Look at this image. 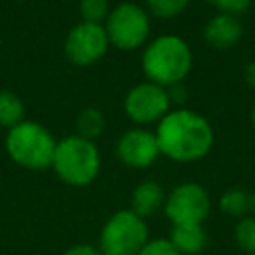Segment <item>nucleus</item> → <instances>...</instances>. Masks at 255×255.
Instances as JSON below:
<instances>
[{
    "instance_id": "f257e3e1",
    "label": "nucleus",
    "mask_w": 255,
    "mask_h": 255,
    "mask_svg": "<svg viewBox=\"0 0 255 255\" xmlns=\"http://www.w3.org/2000/svg\"><path fill=\"white\" fill-rule=\"evenodd\" d=\"M159 153L177 163L203 159L215 141L211 124L197 112L187 108L169 110L155 128Z\"/></svg>"
},
{
    "instance_id": "f03ea898",
    "label": "nucleus",
    "mask_w": 255,
    "mask_h": 255,
    "mask_svg": "<svg viewBox=\"0 0 255 255\" xmlns=\"http://www.w3.org/2000/svg\"><path fill=\"white\" fill-rule=\"evenodd\" d=\"M193 66L189 44L173 34H163L151 40L141 54V70L145 78L157 86L171 88L183 84Z\"/></svg>"
},
{
    "instance_id": "7ed1b4c3",
    "label": "nucleus",
    "mask_w": 255,
    "mask_h": 255,
    "mask_svg": "<svg viewBox=\"0 0 255 255\" xmlns=\"http://www.w3.org/2000/svg\"><path fill=\"white\" fill-rule=\"evenodd\" d=\"M100 149L94 141L80 137L78 133L68 135L56 143L52 169L58 179L72 187L90 185L100 173Z\"/></svg>"
},
{
    "instance_id": "20e7f679",
    "label": "nucleus",
    "mask_w": 255,
    "mask_h": 255,
    "mask_svg": "<svg viewBox=\"0 0 255 255\" xmlns=\"http://www.w3.org/2000/svg\"><path fill=\"white\" fill-rule=\"evenodd\" d=\"M56 139L38 122L24 120L18 126L10 128L4 139L6 153L14 163H18L24 169L42 171L52 167L54 151H56Z\"/></svg>"
},
{
    "instance_id": "39448f33",
    "label": "nucleus",
    "mask_w": 255,
    "mask_h": 255,
    "mask_svg": "<svg viewBox=\"0 0 255 255\" xmlns=\"http://www.w3.org/2000/svg\"><path fill=\"white\" fill-rule=\"evenodd\" d=\"M149 241V229L145 219L131 209H120L112 213L102 231L98 249L102 255H137Z\"/></svg>"
},
{
    "instance_id": "423d86ee",
    "label": "nucleus",
    "mask_w": 255,
    "mask_h": 255,
    "mask_svg": "<svg viewBox=\"0 0 255 255\" xmlns=\"http://www.w3.org/2000/svg\"><path fill=\"white\" fill-rule=\"evenodd\" d=\"M108 40L118 50L141 48L149 36V14L139 4L122 2L110 10L104 22Z\"/></svg>"
},
{
    "instance_id": "0eeeda50",
    "label": "nucleus",
    "mask_w": 255,
    "mask_h": 255,
    "mask_svg": "<svg viewBox=\"0 0 255 255\" xmlns=\"http://www.w3.org/2000/svg\"><path fill=\"white\" fill-rule=\"evenodd\" d=\"M211 209L209 193L203 185L195 181H185L175 185L163 203L165 217L171 225H203Z\"/></svg>"
},
{
    "instance_id": "6e6552de",
    "label": "nucleus",
    "mask_w": 255,
    "mask_h": 255,
    "mask_svg": "<svg viewBox=\"0 0 255 255\" xmlns=\"http://www.w3.org/2000/svg\"><path fill=\"white\" fill-rule=\"evenodd\" d=\"M171 110L167 88L157 86L149 80L135 84L124 98L126 116L137 126L157 124Z\"/></svg>"
},
{
    "instance_id": "1a4fd4ad",
    "label": "nucleus",
    "mask_w": 255,
    "mask_h": 255,
    "mask_svg": "<svg viewBox=\"0 0 255 255\" xmlns=\"http://www.w3.org/2000/svg\"><path fill=\"white\" fill-rule=\"evenodd\" d=\"M110 48V40L106 34L104 24H92V22H80L76 24L64 42V54L74 66H92Z\"/></svg>"
},
{
    "instance_id": "9d476101",
    "label": "nucleus",
    "mask_w": 255,
    "mask_h": 255,
    "mask_svg": "<svg viewBox=\"0 0 255 255\" xmlns=\"http://www.w3.org/2000/svg\"><path fill=\"white\" fill-rule=\"evenodd\" d=\"M116 153L124 165L133 169H145L151 163H155V159L161 155L155 133L143 128L124 131L116 143Z\"/></svg>"
},
{
    "instance_id": "9b49d317",
    "label": "nucleus",
    "mask_w": 255,
    "mask_h": 255,
    "mask_svg": "<svg viewBox=\"0 0 255 255\" xmlns=\"http://www.w3.org/2000/svg\"><path fill=\"white\" fill-rule=\"evenodd\" d=\"M243 38V24L237 16L215 14L203 28V40L215 50H229Z\"/></svg>"
},
{
    "instance_id": "f8f14e48",
    "label": "nucleus",
    "mask_w": 255,
    "mask_h": 255,
    "mask_svg": "<svg viewBox=\"0 0 255 255\" xmlns=\"http://www.w3.org/2000/svg\"><path fill=\"white\" fill-rule=\"evenodd\" d=\"M165 203V191L163 187L153 181V179H145L139 181L135 185V189L131 191V211L135 215H139L141 219H147L151 215H155L159 209H163Z\"/></svg>"
},
{
    "instance_id": "ddd939ff",
    "label": "nucleus",
    "mask_w": 255,
    "mask_h": 255,
    "mask_svg": "<svg viewBox=\"0 0 255 255\" xmlns=\"http://www.w3.org/2000/svg\"><path fill=\"white\" fill-rule=\"evenodd\" d=\"M167 239L179 255H199L207 247V231L203 225H171Z\"/></svg>"
},
{
    "instance_id": "4468645a",
    "label": "nucleus",
    "mask_w": 255,
    "mask_h": 255,
    "mask_svg": "<svg viewBox=\"0 0 255 255\" xmlns=\"http://www.w3.org/2000/svg\"><path fill=\"white\" fill-rule=\"evenodd\" d=\"M219 209H221V213H225L229 217L241 219V217L249 215V211H251V193H247L241 187H231L221 193Z\"/></svg>"
},
{
    "instance_id": "2eb2a0df",
    "label": "nucleus",
    "mask_w": 255,
    "mask_h": 255,
    "mask_svg": "<svg viewBox=\"0 0 255 255\" xmlns=\"http://www.w3.org/2000/svg\"><path fill=\"white\" fill-rule=\"evenodd\" d=\"M24 122V102L16 92L0 90V126L10 129Z\"/></svg>"
},
{
    "instance_id": "dca6fc26",
    "label": "nucleus",
    "mask_w": 255,
    "mask_h": 255,
    "mask_svg": "<svg viewBox=\"0 0 255 255\" xmlns=\"http://www.w3.org/2000/svg\"><path fill=\"white\" fill-rule=\"evenodd\" d=\"M76 128H78V135L86 137L90 141H94L96 137L102 135L104 128H106V118L98 108H86L78 114L76 118Z\"/></svg>"
},
{
    "instance_id": "f3484780",
    "label": "nucleus",
    "mask_w": 255,
    "mask_h": 255,
    "mask_svg": "<svg viewBox=\"0 0 255 255\" xmlns=\"http://www.w3.org/2000/svg\"><path fill=\"white\" fill-rule=\"evenodd\" d=\"M233 237L239 249L249 255H255V215L241 217L233 229Z\"/></svg>"
},
{
    "instance_id": "a211bd4d",
    "label": "nucleus",
    "mask_w": 255,
    "mask_h": 255,
    "mask_svg": "<svg viewBox=\"0 0 255 255\" xmlns=\"http://www.w3.org/2000/svg\"><path fill=\"white\" fill-rule=\"evenodd\" d=\"M145 4L153 16L169 20L185 12V8L189 6V0H145Z\"/></svg>"
},
{
    "instance_id": "6ab92c4d",
    "label": "nucleus",
    "mask_w": 255,
    "mask_h": 255,
    "mask_svg": "<svg viewBox=\"0 0 255 255\" xmlns=\"http://www.w3.org/2000/svg\"><path fill=\"white\" fill-rule=\"evenodd\" d=\"M80 14L84 22L102 24L106 22L110 14V2L108 0H80Z\"/></svg>"
},
{
    "instance_id": "aec40b11",
    "label": "nucleus",
    "mask_w": 255,
    "mask_h": 255,
    "mask_svg": "<svg viewBox=\"0 0 255 255\" xmlns=\"http://www.w3.org/2000/svg\"><path fill=\"white\" fill-rule=\"evenodd\" d=\"M205 2L215 10H219V14H231V16H239L247 12L249 6L253 4V0H205Z\"/></svg>"
},
{
    "instance_id": "412c9836",
    "label": "nucleus",
    "mask_w": 255,
    "mask_h": 255,
    "mask_svg": "<svg viewBox=\"0 0 255 255\" xmlns=\"http://www.w3.org/2000/svg\"><path fill=\"white\" fill-rule=\"evenodd\" d=\"M137 255H179L169 239H149Z\"/></svg>"
},
{
    "instance_id": "4be33fe9",
    "label": "nucleus",
    "mask_w": 255,
    "mask_h": 255,
    "mask_svg": "<svg viewBox=\"0 0 255 255\" xmlns=\"http://www.w3.org/2000/svg\"><path fill=\"white\" fill-rule=\"evenodd\" d=\"M62 255H102L100 249L96 245H90V243H78V245H72L68 247Z\"/></svg>"
},
{
    "instance_id": "5701e85b",
    "label": "nucleus",
    "mask_w": 255,
    "mask_h": 255,
    "mask_svg": "<svg viewBox=\"0 0 255 255\" xmlns=\"http://www.w3.org/2000/svg\"><path fill=\"white\" fill-rule=\"evenodd\" d=\"M167 94H169V100L175 102V104H183L185 102V88H183V84H175V86L167 88Z\"/></svg>"
},
{
    "instance_id": "b1692460",
    "label": "nucleus",
    "mask_w": 255,
    "mask_h": 255,
    "mask_svg": "<svg viewBox=\"0 0 255 255\" xmlns=\"http://www.w3.org/2000/svg\"><path fill=\"white\" fill-rule=\"evenodd\" d=\"M243 80H245V84H247L249 88L255 90V60L247 62V66H245V70H243Z\"/></svg>"
},
{
    "instance_id": "393cba45",
    "label": "nucleus",
    "mask_w": 255,
    "mask_h": 255,
    "mask_svg": "<svg viewBox=\"0 0 255 255\" xmlns=\"http://www.w3.org/2000/svg\"><path fill=\"white\" fill-rule=\"evenodd\" d=\"M251 211H253V215H255V189L251 191Z\"/></svg>"
},
{
    "instance_id": "a878e982",
    "label": "nucleus",
    "mask_w": 255,
    "mask_h": 255,
    "mask_svg": "<svg viewBox=\"0 0 255 255\" xmlns=\"http://www.w3.org/2000/svg\"><path fill=\"white\" fill-rule=\"evenodd\" d=\"M251 126L255 129V102H253V108H251Z\"/></svg>"
}]
</instances>
